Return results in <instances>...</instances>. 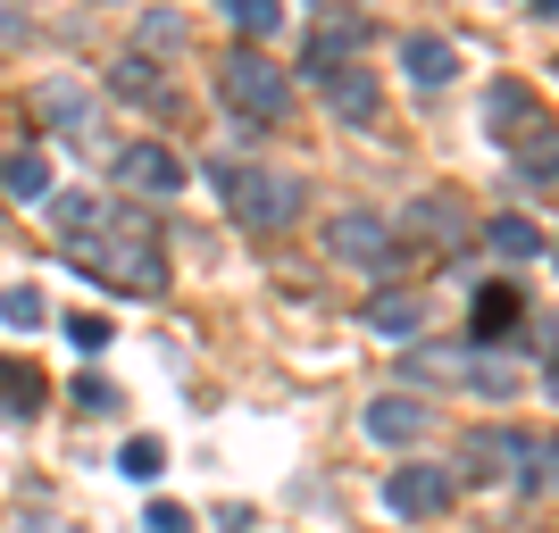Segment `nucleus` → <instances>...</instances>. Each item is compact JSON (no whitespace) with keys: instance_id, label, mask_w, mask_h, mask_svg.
<instances>
[{"instance_id":"f257e3e1","label":"nucleus","mask_w":559,"mask_h":533,"mask_svg":"<svg viewBox=\"0 0 559 533\" xmlns=\"http://www.w3.org/2000/svg\"><path fill=\"white\" fill-rule=\"evenodd\" d=\"M210 184L217 201L234 209V226H251V233H276L301 217V184L284 175V167H259V159H217L210 167Z\"/></svg>"},{"instance_id":"f03ea898","label":"nucleus","mask_w":559,"mask_h":533,"mask_svg":"<svg viewBox=\"0 0 559 533\" xmlns=\"http://www.w3.org/2000/svg\"><path fill=\"white\" fill-rule=\"evenodd\" d=\"M75 258L93 267V283H117V292H159V283H167L159 233H151V226H126V217H109L100 233H84Z\"/></svg>"},{"instance_id":"7ed1b4c3","label":"nucleus","mask_w":559,"mask_h":533,"mask_svg":"<svg viewBox=\"0 0 559 533\" xmlns=\"http://www.w3.org/2000/svg\"><path fill=\"white\" fill-rule=\"evenodd\" d=\"M485 125H492V142H501V150H510L518 167H526V175H559V150H551V117H543V100L526 93V84H518V75H501V84H492V100H485Z\"/></svg>"},{"instance_id":"20e7f679","label":"nucleus","mask_w":559,"mask_h":533,"mask_svg":"<svg viewBox=\"0 0 559 533\" xmlns=\"http://www.w3.org/2000/svg\"><path fill=\"white\" fill-rule=\"evenodd\" d=\"M217 100L234 117H251V125H276V117H293V75L276 59H259V50H234L226 75H217Z\"/></svg>"},{"instance_id":"39448f33","label":"nucleus","mask_w":559,"mask_h":533,"mask_svg":"<svg viewBox=\"0 0 559 533\" xmlns=\"http://www.w3.org/2000/svg\"><path fill=\"white\" fill-rule=\"evenodd\" d=\"M343 68H368V17L318 9V25L301 34V75H309V84H334Z\"/></svg>"},{"instance_id":"423d86ee","label":"nucleus","mask_w":559,"mask_h":533,"mask_svg":"<svg viewBox=\"0 0 559 533\" xmlns=\"http://www.w3.org/2000/svg\"><path fill=\"white\" fill-rule=\"evenodd\" d=\"M326 251L343 258V267H359V276H384V267H393V226L368 217V209H343L326 226Z\"/></svg>"},{"instance_id":"0eeeda50","label":"nucleus","mask_w":559,"mask_h":533,"mask_svg":"<svg viewBox=\"0 0 559 533\" xmlns=\"http://www.w3.org/2000/svg\"><path fill=\"white\" fill-rule=\"evenodd\" d=\"M185 175H192V167L176 159L167 142H126V150H117V184H126V192H151V201H176V192H185Z\"/></svg>"},{"instance_id":"6e6552de","label":"nucleus","mask_w":559,"mask_h":533,"mask_svg":"<svg viewBox=\"0 0 559 533\" xmlns=\"http://www.w3.org/2000/svg\"><path fill=\"white\" fill-rule=\"evenodd\" d=\"M384 509L393 517H443L451 509V467H393V475H384Z\"/></svg>"},{"instance_id":"1a4fd4ad","label":"nucleus","mask_w":559,"mask_h":533,"mask_svg":"<svg viewBox=\"0 0 559 533\" xmlns=\"http://www.w3.org/2000/svg\"><path fill=\"white\" fill-rule=\"evenodd\" d=\"M359 425H368V441H393V450H409V441L435 425V409H426V400H409V392H384V400H368V409H359Z\"/></svg>"},{"instance_id":"9d476101","label":"nucleus","mask_w":559,"mask_h":533,"mask_svg":"<svg viewBox=\"0 0 559 533\" xmlns=\"http://www.w3.org/2000/svg\"><path fill=\"white\" fill-rule=\"evenodd\" d=\"M109 93H117V100H134V109H176V84H167V75L151 68L142 50H126V59L109 68Z\"/></svg>"},{"instance_id":"9b49d317","label":"nucleus","mask_w":559,"mask_h":533,"mask_svg":"<svg viewBox=\"0 0 559 533\" xmlns=\"http://www.w3.org/2000/svg\"><path fill=\"white\" fill-rule=\"evenodd\" d=\"M401 68H409V84H426V93H443L451 75H460V50H451L443 34H409V43H401Z\"/></svg>"},{"instance_id":"f8f14e48","label":"nucleus","mask_w":559,"mask_h":533,"mask_svg":"<svg viewBox=\"0 0 559 533\" xmlns=\"http://www.w3.org/2000/svg\"><path fill=\"white\" fill-rule=\"evenodd\" d=\"M368 334H384V342L426 334V301H418V292H376V301H368Z\"/></svg>"},{"instance_id":"ddd939ff","label":"nucleus","mask_w":559,"mask_h":533,"mask_svg":"<svg viewBox=\"0 0 559 533\" xmlns=\"http://www.w3.org/2000/svg\"><path fill=\"white\" fill-rule=\"evenodd\" d=\"M326 100H334V117H343V125H376V109H384V93H376L368 68H343V75L326 84Z\"/></svg>"},{"instance_id":"4468645a","label":"nucleus","mask_w":559,"mask_h":533,"mask_svg":"<svg viewBox=\"0 0 559 533\" xmlns=\"http://www.w3.org/2000/svg\"><path fill=\"white\" fill-rule=\"evenodd\" d=\"M43 117L68 125V134H84V150H100V117H93V100L75 93V84H43Z\"/></svg>"},{"instance_id":"2eb2a0df","label":"nucleus","mask_w":559,"mask_h":533,"mask_svg":"<svg viewBox=\"0 0 559 533\" xmlns=\"http://www.w3.org/2000/svg\"><path fill=\"white\" fill-rule=\"evenodd\" d=\"M501 441H510V467H526V475H518L526 492L559 484V441H543V434H501Z\"/></svg>"},{"instance_id":"dca6fc26","label":"nucleus","mask_w":559,"mask_h":533,"mask_svg":"<svg viewBox=\"0 0 559 533\" xmlns=\"http://www.w3.org/2000/svg\"><path fill=\"white\" fill-rule=\"evenodd\" d=\"M43 367H34V359H0V409H9V417H34V409H43Z\"/></svg>"},{"instance_id":"f3484780","label":"nucleus","mask_w":559,"mask_h":533,"mask_svg":"<svg viewBox=\"0 0 559 533\" xmlns=\"http://www.w3.org/2000/svg\"><path fill=\"white\" fill-rule=\"evenodd\" d=\"M518 308H526V301H518V283H485V292H476V317H467V325H476V342H501V334L518 325Z\"/></svg>"},{"instance_id":"a211bd4d","label":"nucleus","mask_w":559,"mask_h":533,"mask_svg":"<svg viewBox=\"0 0 559 533\" xmlns=\"http://www.w3.org/2000/svg\"><path fill=\"white\" fill-rule=\"evenodd\" d=\"M50 226L68 233V242H84V233H100V226H109V209H100L93 192H50Z\"/></svg>"},{"instance_id":"6ab92c4d","label":"nucleus","mask_w":559,"mask_h":533,"mask_svg":"<svg viewBox=\"0 0 559 533\" xmlns=\"http://www.w3.org/2000/svg\"><path fill=\"white\" fill-rule=\"evenodd\" d=\"M501 467H510V441L501 434H467L460 441V475L467 484H501Z\"/></svg>"},{"instance_id":"aec40b11","label":"nucleus","mask_w":559,"mask_h":533,"mask_svg":"<svg viewBox=\"0 0 559 533\" xmlns=\"http://www.w3.org/2000/svg\"><path fill=\"white\" fill-rule=\"evenodd\" d=\"M0 184H9V201H50V192H59V184H50V159H43V150H17V159L0 167Z\"/></svg>"},{"instance_id":"412c9836","label":"nucleus","mask_w":559,"mask_h":533,"mask_svg":"<svg viewBox=\"0 0 559 533\" xmlns=\"http://www.w3.org/2000/svg\"><path fill=\"white\" fill-rule=\"evenodd\" d=\"M409 233H418V242H460V217H451V201H409Z\"/></svg>"},{"instance_id":"4be33fe9","label":"nucleus","mask_w":559,"mask_h":533,"mask_svg":"<svg viewBox=\"0 0 559 533\" xmlns=\"http://www.w3.org/2000/svg\"><path fill=\"white\" fill-rule=\"evenodd\" d=\"M226 25H234V34H276L284 0H226Z\"/></svg>"},{"instance_id":"5701e85b","label":"nucleus","mask_w":559,"mask_h":533,"mask_svg":"<svg viewBox=\"0 0 559 533\" xmlns=\"http://www.w3.org/2000/svg\"><path fill=\"white\" fill-rule=\"evenodd\" d=\"M492 251H501V258H535L543 233L526 226V217H492Z\"/></svg>"},{"instance_id":"b1692460","label":"nucleus","mask_w":559,"mask_h":533,"mask_svg":"<svg viewBox=\"0 0 559 533\" xmlns=\"http://www.w3.org/2000/svg\"><path fill=\"white\" fill-rule=\"evenodd\" d=\"M43 317H50V308H43V292H25V283H9V292H0V325H17V334H34Z\"/></svg>"},{"instance_id":"393cba45","label":"nucleus","mask_w":559,"mask_h":533,"mask_svg":"<svg viewBox=\"0 0 559 533\" xmlns=\"http://www.w3.org/2000/svg\"><path fill=\"white\" fill-rule=\"evenodd\" d=\"M467 384H476L485 400H510V392H518V367H501V359H476V367H467Z\"/></svg>"},{"instance_id":"a878e982","label":"nucleus","mask_w":559,"mask_h":533,"mask_svg":"<svg viewBox=\"0 0 559 533\" xmlns=\"http://www.w3.org/2000/svg\"><path fill=\"white\" fill-rule=\"evenodd\" d=\"M117 467H126L134 484H151V475H159V441H151V434H134L126 450H117Z\"/></svg>"},{"instance_id":"bb28decb","label":"nucleus","mask_w":559,"mask_h":533,"mask_svg":"<svg viewBox=\"0 0 559 533\" xmlns=\"http://www.w3.org/2000/svg\"><path fill=\"white\" fill-rule=\"evenodd\" d=\"M142 525H151V533H192V509H176V500H151V509H142Z\"/></svg>"},{"instance_id":"cd10ccee","label":"nucleus","mask_w":559,"mask_h":533,"mask_svg":"<svg viewBox=\"0 0 559 533\" xmlns=\"http://www.w3.org/2000/svg\"><path fill=\"white\" fill-rule=\"evenodd\" d=\"M68 342L75 350H100V342H117V334H109V317H68Z\"/></svg>"},{"instance_id":"c85d7f7f","label":"nucleus","mask_w":559,"mask_h":533,"mask_svg":"<svg viewBox=\"0 0 559 533\" xmlns=\"http://www.w3.org/2000/svg\"><path fill=\"white\" fill-rule=\"evenodd\" d=\"M75 409H93V417H100V409H117V392L100 384V375H84V384H75Z\"/></svg>"},{"instance_id":"c756f323","label":"nucleus","mask_w":559,"mask_h":533,"mask_svg":"<svg viewBox=\"0 0 559 533\" xmlns=\"http://www.w3.org/2000/svg\"><path fill=\"white\" fill-rule=\"evenodd\" d=\"M551 400H559V367H551Z\"/></svg>"}]
</instances>
